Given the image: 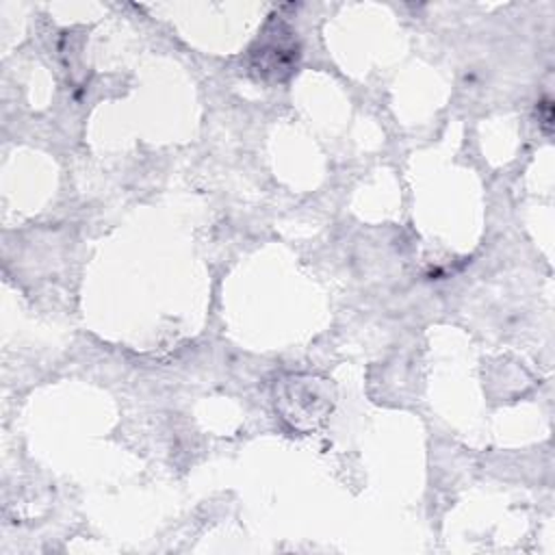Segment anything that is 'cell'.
I'll return each mask as SVG.
<instances>
[{
    "instance_id": "1",
    "label": "cell",
    "mask_w": 555,
    "mask_h": 555,
    "mask_svg": "<svg viewBox=\"0 0 555 555\" xmlns=\"http://www.w3.org/2000/svg\"><path fill=\"white\" fill-rule=\"evenodd\" d=\"M256 46L251 48V69L260 78L284 80L295 69L299 48L293 33L284 26H278L269 37L262 35Z\"/></svg>"
}]
</instances>
